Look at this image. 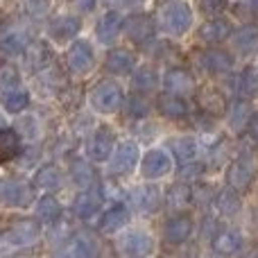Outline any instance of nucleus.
I'll list each match as a JSON object with an SVG mask.
<instances>
[{"mask_svg": "<svg viewBox=\"0 0 258 258\" xmlns=\"http://www.w3.org/2000/svg\"><path fill=\"white\" fill-rule=\"evenodd\" d=\"M80 27H82V23L77 16H59L50 23V34L57 41H68L80 32Z\"/></svg>", "mask_w": 258, "mask_h": 258, "instance_id": "22", "label": "nucleus"}, {"mask_svg": "<svg viewBox=\"0 0 258 258\" xmlns=\"http://www.w3.org/2000/svg\"><path fill=\"white\" fill-rule=\"evenodd\" d=\"M247 134H249L254 141H258V111L256 113H251V118H249V122H247Z\"/></svg>", "mask_w": 258, "mask_h": 258, "instance_id": "45", "label": "nucleus"}, {"mask_svg": "<svg viewBox=\"0 0 258 258\" xmlns=\"http://www.w3.org/2000/svg\"><path fill=\"white\" fill-rule=\"evenodd\" d=\"M200 34H202V39L209 41V43H220V41L229 39V34H231V23L224 21V18H213V21L202 25Z\"/></svg>", "mask_w": 258, "mask_h": 258, "instance_id": "26", "label": "nucleus"}, {"mask_svg": "<svg viewBox=\"0 0 258 258\" xmlns=\"http://www.w3.org/2000/svg\"><path fill=\"white\" fill-rule=\"evenodd\" d=\"M192 202V190L186 186V183H172L168 188V197H165V204L172 211H183L188 209Z\"/></svg>", "mask_w": 258, "mask_h": 258, "instance_id": "30", "label": "nucleus"}, {"mask_svg": "<svg viewBox=\"0 0 258 258\" xmlns=\"http://www.w3.org/2000/svg\"><path fill=\"white\" fill-rule=\"evenodd\" d=\"M71 177L80 188L89 190V186L95 181V170L89 161L84 159H73L71 161Z\"/></svg>", "mask_w": 258, "mask_h": 258, "instance_id": "31", "label": "nucleus"}, {"mask_svg": "<svg viewBox=\"0 0 258 258\" xmlns=\"http://www.w3.org/2000/svg\"><path fill=\"white\" fill-rule=\"evenodd\" d=\"M159 23L170 34H183L192 23V12L181 0H168V3L161 7Z\"/></svg>", "mask_w": 258, "mask_h": 258, "instance_id": "2", "label": "nucleus"}, {"mask_svg": "<svg viewBox=\"0 0 258 258\" xmlns=\"http://www.w3.org/2000/svg\"><path fill=\"white\" fill-rule=\"evenodd\" d=\"M48 0H23V7H25V12L30 14V16L39 18L43 16L45 12H48Z\"/></svg>", "mask_w": 258, "mask_h": 258, "instance_id": "42", "label": "nucleus"}, {"mask_svg": "<svg viewBox=\"0 0 258 258\" xmlns=\"http://www.w3.org/2000/svg\"><path fill=\"white\" fill-rule=\"evenodd\" d=\"M30 45V41H27V36L23 34V32H12L9 36H5L3 43H0V50H3L5 54H21L25 52V48Z\"/></svg>", "mask_w": 258, "mask_h": 258, "instance_id": "38", "label": "nucleus"}, {"mask_svg": "<svg viewBox=\"0 0 258 258\" xmlns=\"http://www.w3.org/2000/svg\"><path fill=\"white\" fill-rule=\"evenodd\" d=\"M66 63H68V71L75 73V75H86V73L93 71L95 54L89 41H75L66 54Z\"/></svg>", "mask_w": 258, "mask_h": 258, "instance_id": "5", "label": "nucleus"}, {"mask_svg": "<svg viewBox=\"0 0 258 258\" xmlns=\"http://www.w3.org/2000/svg\"><path fill=\"white\" fill-rule=\"evenodd\" d=\"M75 7L80 12H91L95 7V0H75Z\"/></svg>", "mask_w": 258, "mask_h": 258, "instance_id": "46", "label": "nucleus"}, {"mask_svg": "<svg viewBox=\"0 0 258 258\" xmlns=\"http://www.w3.org/2000/svg\"><path fill=\"white\" fill-rule=\"evenodd\" d=\"M91 104H93L95 111L100 113H113L120 109L122 104V91L118 84L113 82H98L95 89L91 91Z\"/></svg>", "mask_w": 258, "mask_h": 258, "instance_id": "3", "label": "nucleus"}, {"mask_svg": "<svg viewBox=\"0 0 258 258\" xmlns=\"http://www.w3.org/2000/svg\"><path fill=\"white\" fill-rule=\"evenodd\" d=\"M197 102H200V109L211 118H220L227 113L229 102L224 98V93L215 86H204V89L197 93Z\"/></svg>", "mask_w": 258, "mask_h": 258, "instance_id": "12", "label": "nucleus"}, {"mask_svg": "<svg viewBox=\"0 0 258 258\" xmlns=\"http://www.w3.org/2000/svg\"><path fill=\"white\" fill-rule=\"evenodd\" d=\"M104 63H107V71L113 73V75H129L136 66V57L125 48H116L107 54Z\"/></svg>", "mask_w": 258, "mask_h": 258, "instance_id": "20", "label": "nucleus"}, {"mask_svg": "<svg viewBox=\"0 0 258 258\" xmlns=\"http://www.w3.org/2000/svg\"><path fill=\"white\" fill-rule=\"evenodd\" d=\"M120 27H122V21L116 12L104 14L98 21V39L102 43H113V39L120 34Z\"/></svg>", "mask_w": 258, "mask_h": 258, "instance_id": "28", "label": "nucleus"}, {"mask_svg": "<svg viewBox=\"0 0 258 258\" xmlns=\"http://www.w3.org/2000/svg\"><path fill=\"white\" fill-rule=\"evenodd\" d=\"M39 236H41V227L34 220H21V222L12 224V227L0 236V258L34 245V242L39 240Z\"/></svg>", "mask_w": 258, "mask_h": 258, "instance_id": "1", "label": "nucleus"}, {"mask_svg": "<svg viewBox=\"0 0 258 258\" xmlns=\"http://www.w3.org/2000/svg\"><path fill=\"white\" fill-rule=\"evenodd\" d=\"M170 150L177 161H192L197 154V141L192 136H177L170 141Z\"/></svg>", "mask_w": 258, "mask_h": 258, "instance_id": "32", "label": "nucleus"}, {"mask_svg": "<svg viewBox=\"0 0 258 258\" xmlns=\"http://www.w3.org/2000/svg\"><path fill=\"white\" fill-rule=\"evenodd\" d=\"M156 107H159V111L163 113L165 118H183V116H188V104L183 102L179 95H170V93H165V95H161L159 100H156Z\"/></svg>", "mask_w": 258, "mask_h": 258, "instance_id": "27", "label": "nucleus"}, {"mask_svg": "<svg viewBox=\"0 0 258 258\" xmlns=\"http://www.w3.org/2000/svg\"><path fill=\"white\" fill-rule=\"evenodd\" d=\"M152 247H154V240L150 238V233L138 231V229L122 233L120 240H118V251H120L122 256H127V258L147 256L152 251Z\"/></svg>", "mask_w": 258, "mask_h": 258, "instance_id": "4", "label": "nucleus"}, {"mask_svg": "<svg viewBox=\"0 0 258 258\" xmlns=\"http://www.w3.org/2000/svg\"><path fill=\"white\" fill-rule=\"evenodd\" d=\"M159 84V75L152 66H141L136 73H134V86L138 91H152Z\"/></svg>", "mask_w": 258, "mask_h": 258, "instance_id": "37", "label": "nucleus"}, {"mask_svg": "<svg viewBox=\"0 0 258 258\" xmlns=\"http://www.w3.org/2000/svg\"><path fill=\"white\" fill-rule=\"evenodd\" d=\"M34 197L30 183L21 181V179H9L0 186V200L9 206H27Z\"/></svg>", "mask_w": 258, "mask_h": 258, "instance_id": "13", "label": "nucleus"}, {"mask_svg": "<svg viewBox=\"0 0 258 258\" xmlns=\"http://www.w3.org/2000/svg\"><path fill=\"white\" fill-rule=\"evenodd\" d=\"M111 7H132V5H138L141 0H107Z\"/></svg>", "mask_w": 258, "mask_h": 258, "instance_id": "47", "label": "nucleus"}, {"mask_svg": "<svg viewBox=\"0 0 258 258\" xmlns=\"http://www.w3.org/2000/svg\"><path fill=\"white\" fill-rule=\"evenodd\" d=\"M36 215H39V220H43L45 224H54L61 218V206H59V202L54 200L52 195H43L39 200V204H36Z\"/></svg>", "mask_w": 258, "mask_h": 258, "instance_id": "33", "label": "nucleus"}, {"mask_svg": "<svg viewBox=\"0 0 258 258\" xmlns=\"http://www.w3.org/2000/svg\"><path fill=\"white\" fill-rule=\"evenodd\" d=\"M236 91L247 100L258 98V71H251V68L242 71L236 80Z\"/></svg>", "mask_w": 258, "mask_h": 258, "instance_id": "35", "label": "nucleus"}, {"mask_svg": "<svg viewBox=\"0 0 258 258\" xmlns=\"http://www.w3.org/2000/svg\"><path fill=\"white\" fill-rule=\"evenodd\" d=\"M122 30L134 43H147L156 32V23L150 14H132L125 18Z\"/></svg>", "mask_w": 258, "mask_h": 258, "instance_id": "6", "label": "nucleus"}, {"mask_svg": "<svg viewBox=\"0 0 258 258\" xmlns=\"http://www.w3.org/2000/svg\"><path fill=\"white\" fill-rule=\"evenodd\" d=\"M215 206H218V211L222 215H236L238 211H240L242 202H240V195H238L233 188H224L222 192L218 195V200H215Z\"/></svg>", "mask_w": 258, "mask_h": 258, "instance_id": "34", "label": "nucleus"}, {"mask_svg": "<svg viewBox=\"0 0 258 258\" xmlns=\"http://www.w3.org/2000/svg\"><path fill=\"white\" fill-rule=\"evenodd\" d=\"M192 233V220L188 215H174L165 222V240L170 245H181Z\"/></svg>", "mask_w": 258, "mask_h": 258, "instance_id": "16", "label": "nucleus"}, {"mask_svg": "<svg viewBox=\"0 0 258 258\" xmlns=\"http://www.w3.org/2000/svg\"><path fill=\"white\" fill-rule=\"evenodd\" d=\"M204 172V165L202 163H192V165H183L181 168V179H200V174Z\"/></svg>", "mask_w": 258, "mask_h": 258, "instance_id": "43", "label": "nucleus"}, {"mask_svg": "<svg viewBox=\"0 0 258 258\" xmlns=\"http://www.w3.org/2000/svg\"><path fill=\"white\" fill-rule=\"evenodd\" d=\"M129 204L141 213H154L161 206V190L156 186H150V183L136 186L129 192Z\"/></svg>", "mask_w": 258, "mask_h": 258, "instance_id": "10", "label": "nucleus"}, {"mask_svg": "<svg viewBox=\"0 0 258 258\" xmlns=\"http://www.w3.org/2000/svg\"><path fill=\"white\" fill-rule=\"evenodd\" d=\"M249 107H247V102H236L231 109V116H229V120H231V127L233 129H240L242 125L247 127V122H249Z\"/></svg>", "mask_w": 258, "mask_h": 258, "instance_id": "40", "label": "nucleus"}, {"mask_svg": "<svg viewBox=\"0 0 258 258\" xmlns=\"http://www.w3.org/2000/svg\"><path fill=\"white\" fill-rule=\"evenodd\" d=\"M256 165L249 156H238L231 165L227 168V181L233 190H247L254 181Z\"/></svg>", "mask_w": 258, "mask_h": 258, "instance_id": "7", "label": "nucleus"}, {"mask_svg": "<svg viewBox=\"0 0 258 258\" xmlns=\"http://www.w3.org/2000/svg\"><path fill=\"white\" fill-rule=\"evenodd\" d=\"M0 129H5V120H3V116H0Z\"/></svg>", "mask_w": 258, "mask_h": 258, "instance_id": "50", "label": "nucleus"}, {"mask_svg": "<svg viewBox=\"0 0 258 258\" xmlns=\"http://www.w3.org/2000/svg\"><path fill=\"white\" fill-rule=\"evenodd\" d=\"M5 25H7V14H5L3 7H0V32L5 30Z\"/></svg>", "mask_w": 258, "mask_h": 258, "instance_id": "48", "label": "nucleus"}, {"mask_svg": "<svg viewBox=\"0 0 258 258\" xmlns=\"http://www.w3.org/2000/svg\"><path fill=\"white\" fill-rule=\"evenodd\" d=\"M129 222V209L125 204H113L109 211H104L102 222H100V231L102 233H116Z\"/></svg>", "mask_w": 258, "mask_h": 258, "instance_id": "19", "label": "nucleus"}, {"mask_svg": "<svg viewBox=\"0 0 258 258\" xmlns=\"http://www.w3.org/2000/svg\"><path fill=\"white\" fill-rule=\"evenodd\" d=\"M163 86L170 95H179V98H181V95L190 93V91L195 89V77H192V73L186 71V68L174 66L165 73Z\"/></svg>", "mask_w": 258, "mask_h": 258, "instance_id": "15", "label": "nucleus"}, {"mask_svg": "<svg viewBox=\"0 0 258 258\" xmlns=\"http://www.w3.org/2000/svg\"><path fill=\"white\" fill-rule=\"evenodd\" d=\"M172 168V161L170 156L165 154L163 150H150L145 156H143V163H141V172L145 179H161L170 172Z\"/></svg>", "mask_w": 258, "mask_h": 258, "instance_id": "14", "label": "nucleus"}, {"mask_svg": "<svg viewBox=\"0 0 258 258\" xmlns=\"http://www.w3.org/2000/svg\"><path fill=\"white\" fill-rule=\"evenodd\" d=\"M27 104H30V95H27L23 89H14V91H7V93H3V107L7 109L9 113L25 111Z\"/></svg>", "mask_w": 258, "mask_h": 258, "instance_id": "36", "label": "nucleus"}, {"mask_svg": "<svg viewBox=\"0 0 258 258\" xmlns=\"http://www.w3.org/2000/svg\"><path fill=\"white\" fill-rule=\"evenodd\" d=\"M136 163H138V145L132 141H125L113 150L109 170L113 174H127V172H132Z\"/></svg>", "mask_w": 258, "mask_h": 258, "instance_id": "11", "label": "nucleus"}, {"mask_svg": "<svg viewBox=\"0 0 258 258\" xmlns=\"http://www.w3.org/2000/svg\"><path fill=\"white\" fill-rule=\"evenodd\" d=\"M200 3V9L204 14H211V16H218V14H222L224 9H227L229 0H197Z\"/></svg>", "mask_w": 258, "mask_h": 258, "instance_id": "41", "label": "nucleus"}, {"mask_svg": "<svg viewBox=\"0 0 258 258\" xmlns=\"http://www.w3.org/2000/svg\"><path fill=\"white\" fill-rule=\"evenodd\" d=\"M247 5H249L251 9H256V12H258V0H247Z\"/></svg>", "mask_w": 258, "mask_h": 258, "instance_id": "49", "label": "nucleus"}, {"mask_svg": "<svg viewBox=\"0 0 258 258\" xmlns=\"http://www.w3.org/2000/svg\"><path fill=\"white\" fill-rule=\"evenodd\" d=\"M233 48L240 54H254L258 50V30L256 27H240L233 34Z\"/></svg>", "mask_w": 258, "mask_h": 258, "instance_id": "29", "label": "nucleus"}, {"mask_svg": "<svg viewBox=\"0 0 258 258\" xmlns=\"http://www.w3.org/2000/svg\"><path fill=\"white\" fill-rule=\"evenodd\" d=\"M100 204H102V195H100L98 190H84L77 195L75 202H73V213H75L77 218L89 220L91 215L98 213Z\"/></svg>", "mask_w": 258, "mask_h": 258, "instance_id": "21", "label": "nucleus"}, {"mask_svg": "<svg viewBox=\"0 0 258 258\" xmlns=\"http://www.w3.org/2000/svg\"><path fill=\"white\" fill-rule=\"evenodd\" d=\"M18 84H21V75H18L16 68L14 66H3L0 68V91H3V93L18 89Z\"/></svg>", "mask_w": 258, "mask_h": 258, "instance_id": "39", "label": "nucleus"}, {"mask_svg": "<svg viewBox=\"0 0 258 258\" xmlns=\"http://www.w3.org/2000/svg\"><path fill=\"white\" fill-rule=\"evenodd\" d=\"M18 154H21V136L14 129H0V163H7Z\"/></svg>", "mask_w": 258, "mask_h": 258, "instance_id": "25", "label": "nucleus"}, {"mask_svg": "<svg viewBox=\"0 0 258 258\" xmlns=\"http://www.w3.org/2000/svg\"><path fill=\"white\" fill-rule=\"evenodd\" d=\"M34 183L39 188H43V190L52 192V190H57V188L63 183V172L54 163H48V165H43V168L36 170Z\"/></svg>", "mask_w": 258, "mask_h": 258, "instance_id": "23", "label": "nucleus"}, {"mask_svg": "<svg viewBox=\"0 0 258 258\" xmlns=\"http://www.w3.org/2000/svg\"><path fill=\"white\" fill-rule=\"evenodd\" d=\"M113 145H116V134L111 127L102 125L95 129V134L89 141V156L93 161H107L113 154Z\"/></svg>", "mask_w": 258, "mask_h": 258, "instance_id": "9", "label": "nucleus"}, {"mask_svg": "<svg viewBox=\"0 0 258 258\" xmlns=\"http://www.w3.org/2000/svg\"><path fill=\"white\" fill-rule=\"evenodd\" d=\"M23 54H25V63L32 73L48 68L50 59H52V52H50V48L43 43V41H32Z\"/></svg>", "mask_w": 258, "mask_h": 258, "instance_id": "18", "label": "nucleus"}, {"mask_svg": "<svg viewBox=\"0 0 258 258\" xmlns=\"http://www.w3.org/2000/svg\"><path fill=\"white\" fill-rule=\"evenodd\" d=\"M98 256H100L98 242H95V238L91 233H75L57 254V258H98Z\"/></svg>", "mask_w": 258, "mask_h": 258, "instance_id": "8", "label": "nucleus"}, {"mask_svg": "<svg viewBox=\"0 0 258 258\" xmlns=\"http://www.w3.org/2000/svg\"><path fill=\"white\" fill-rule=\"evenodd\" d=\"M200 63L209 73H227V71H231V66H233V57L227 50L209 48L200 54Z\"/></svg>", "mask_w": 258, "mask_h": 258, "instance_id": "17", "label": "nucleus"}, {"mask_svg": "<svg viewBox=\"0 0 258 258\" xmlns=\"http://www.w3.org/2000/svg\"><path fill=\"white\" fill-rule=\"evenodd\" d=\"M147 111H150V104L145 102L143 98H132V113L134 116H147Z\"/></svg>", "mask_w": 258, "mask_h": 258, "instance_id": "44", "label": "nucleus"}, {"mask_svg": "<svg viewBox=\"0 0 258 258\" xmlns=\"http://www.w3.org/2000/svg\"><path fill=\"white\" fill-rule=\"evenodd\" d=\"M211 247H213V251H218L222 256H231L240 249V236L233 229H222V231L215 233Z\"/></svg>", "mask_w": 258, "mask_h": 258, "instance_id": "24", "label": "nucleus"}]
</instances>
